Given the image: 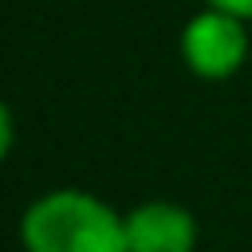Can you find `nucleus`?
<instances>
[{
  "instance_id": "4",
  "label": "nucleus",
  "mask_w": 252,
  "mask_h": 252,
  "mask_svg": "<svg viewBox=\"0 0 252 252\" xmlns=\"http://www.w3.org/2000/svg\"><path fill=\"white\" fill-rule=\"evenodd\" d=\"M213 8H224V12H232V16H240V20H248L252 16V0H209Z\"/></svg>"
},
{
  "instance_id": "1",
  "label": "nucleus",
  "mask_w": 252,
  "mask_h": 252,
  "mask_svg": "<svg viewBox=\"0 0 252 252\" xmlns=\"http://www.w3.org/2000/svg\"><path fill=\"white\" fill-rule=\"evenodd\" d=\"M20 240L28 252H130L126 220L79 189L39 197L20 220Z\"/></svg>"
},
{
  "instance_id": "3",
  "label": "nucleus",
  "mask_w": 252,
  "mask_h": 252,
  "mask_svg": "<svg viewBox=\"0 0 252 252\" xmlns=\"http://www.w3.org/2000/svg\"><path fill=\"white\" fill-rule=\"evenodd\" d=\"M197 224L181 205L150 201L126 217V244L130 252H193Z\"/></svg>"
},
{
  "instance_id": "2",
  "label": "nucleus",
  "mask_w": 252,
  "mask_h": 252,
  "mask_svg": "<svg viewBox=\"0 0 252 252\" xmlns=\"http://www.w3.org/2000/svg\"><path fill=\"white\" fill-rule=\"evenodd\" d=\"M181 55H185L189 71H197L201 79H228L248 55V32H244L240 16L209 4V12H201L185 24Z\"/></svg>"
}]
</instances>
